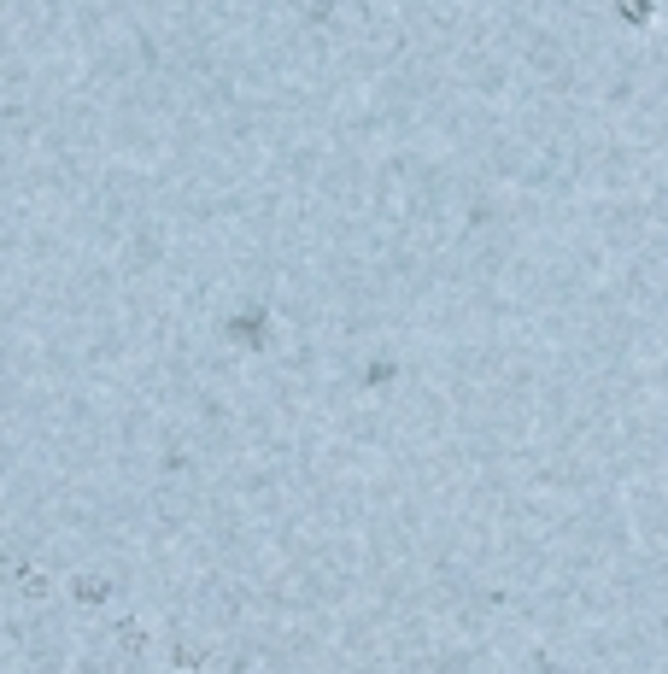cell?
Segmentation results:
<instances>
[{
  "label": "cell",
  "mask_w": 668,
  "mask_h": 674,
  "mask_svg": "<svg viewBox=\"0 0 668 674\" xmlns=\"http://www.w3.org/2000/svg\"><path fill=\"white\" fill-rule=\"evenodd\" d=\"M615 12H622L627 24H651V0H615Z\"/></svg>",
  "instance_id": "6da1fadb"
}]
</instances>
